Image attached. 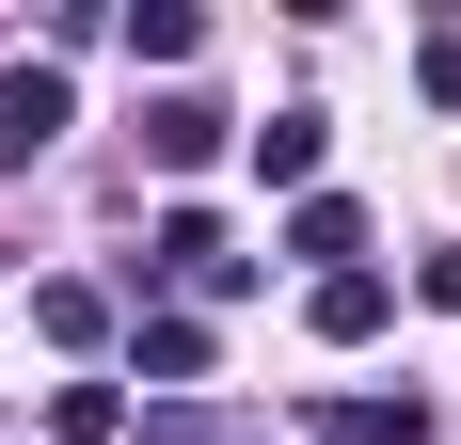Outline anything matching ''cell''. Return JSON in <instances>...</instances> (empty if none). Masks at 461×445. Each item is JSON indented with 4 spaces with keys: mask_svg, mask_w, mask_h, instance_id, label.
I'll use <instances>...</instances> for the list:
<instances>
[{
    "mask_svg": "<svg viewBox=\"0 0 461 445\" xmlns=\"http://www.w3.org/2000/svg\"><path fill=\"white\" fill-rule=\"evenodd\" d=\"M143 270H159V286H191V303H239V286H255V255H223V222H207V207L159 222V239H143Z\"/></svg>",
    "mask_w": 461,
    "mask_h": 445,
    "instance_id": "6da1fadb",
    "label": "cell"
},
{
    "mask_svg": "<svg viewBox=\"0 0 461 445\" xmlns=\"http://www.w3.org/2000/svg\"><path fill=\"white\" fill-rule=\"evenodd\" d=\"M223 143H239V112H223V95H159V112H143V159H159V176L223 159Z\"/></svg>",
    "mask_w": 461,
    "mask_h": 445,
    "instance_id": "7a4b0ae2",
    "label": "cell"
},
{
    "mask_svg": "<svg viewBox=\"0 0 461 445\" xmlns=\"http://www.w3.org/2000/svg\"><path fill=\"white\" fill-rule=\"evenodd\" d=\"M32 143H64V64H0V159H32Z\"/></svg>",
    "mask_w": 461,
    "mask_h": 445,
    "instance_id": "3957f363",
    "label": "cell"
},
{
    "mask_svg": "<svg viewBox=\"0 0 461 445\" xmlns=\"http://www.w3.org/2000/svg\"><path fill=\"white\" fill-rule=\"evenodd\" d=\"M286 255L303 270H366V207H350V191H303V207H286Z\"/></svg>",
    "mask_w": 461,
    "mask_h": 445,
    "instance_id": "277c9868",
    "label": "cell"
},
{
    "mask_svg": "<svg viewBox=\"0 0 461 445\" xmlns=\"http://www.w3.org/2000/svg\"><path fill=\"white\" fill-rule=\"evenodd\" d=\"M303 318H319V350H366L382 318H398V286H382V270H319V303H303Z\"/></svg>",
    "mask_w": 461,
    "mask_h": 445,
    "instance_id": "5b68a950",
    "label": "cell"
},
{
    "mask_svg": "<svg viewBox=\"0 0 461 445\" xmlns=\"http://www.w3.org/2000/svg\"><path fill=\"white\" fill-rule=\"evenodd\" d=\"M32 334H48V350H112V286L48 270V286H32Z\"/></svg>",
    "mask_w": 461,
    "mask_h": 445,
    "instance_id": "8992f818",
    "label": "cell"
},
{
    "mask_svg": "<svg viewBox=\"0 0 461 445\" xmlns=\"http://www.w3.org/2000/svg\"><path fill=\"white\" fill-rule=\"evenodd\" d=\"M319 159H334V112H271L255 128V176L271 191H319Z\"/></svg>",
    "mask_w": 461,
    "mask_h": 445,
    "instance_id": "52a82bcc",
    "label": "cell"
},
{
    "mask_svg": "<svg viewBox=\"0 0 461 445\" xmlns=\"http://www.w3.org/2000/svg\"><path fill=\"white\" fill-rule=\"evenodd\" d=\"M128 382H207V318H143V334H128Z\"/></svg>",
    "mask_w": 461,
    "mask_h": 445,
    "instance_id": "ba28073f",
    "label": "cell"
},
{
    "mask_svg": "<svg viewBox=\"0 0 461 445\" xmlns=\"http://www.w3.org/2000/svg\"><path fill=\"white\" fill-rule=\"evenodd\" d=\"M334 445H429V398H334Z\"/></svg>",
    "mask_w": 461,
    "mask_h": 445,
    "instance_id": "9c48e42d",
    "label": "cell"
},
{
    "mask_svg": "<svg viewBox=\"0 0 461 445\" xmlns=\"http://www.w3.org/2000/svg\"><path fill=\"white\" fill-rule=\"evenodd\" d=\"M191 48H207L191 0H143V16H128V64H191Z\"/></svg>",
    "mask_w": 461,
    "mask_h": 445,
    "instance_id": "30bf717a",
    "label": "cell"
},
{
    "mask_svg": "<svg viewBox=\"0 0 461 445\" xmlns=\"http://www.w3.org/2000/svg\"><path fill=\"white\" fill-rule=\"evenodd\" d=\"M48 430H64V445H112V430H128V398H112V382H64V398H48Z\"/></svg>",
    "mask_w": 461,
    "mask_h": 445,
    "instance_id": "8fae6325",
    "label": "cell"
},
{
    "mask_svg": "<svg viewBox=\"0 0 461 445\" xmlns=\"http://www.w3.org/2000/svg\"><path fill=\"white\" fill-rule=\"evenodd\" d=\"M414 95H429V112H461V32H429V48H414Z\"/></svg>",
    "mask_w": 461,
    "mask_h": 445,
    "instance_id": "7c38bea8",
    "label": "cell"
},
{
    "mask_svg": "<svg viewBox=\"0 0 461 445\" xmlns=\"http://www.w3.org/2000/svg\"><path fill=\"white\" fill-rule=\"evenodd\" d=\"M414 303H461V239H429V255H414Z\"/></svg>",
    "mask_w": 461,
    "mask_h": 445,
    "instance_id": "4fadbf2b",
    "label": "cell"
}]
</instances>
